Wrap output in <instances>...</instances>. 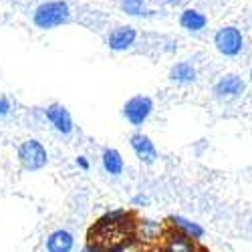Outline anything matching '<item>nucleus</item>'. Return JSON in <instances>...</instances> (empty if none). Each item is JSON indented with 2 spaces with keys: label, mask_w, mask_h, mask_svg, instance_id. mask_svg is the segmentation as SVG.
<instances>
[{
  "label": "nucleus",
  "mask_w": 252,
  "mask_h": 252,
  "mask_svg": "<svg viewBox=\"0 0 252 252\" xmlns=\"http://www.w3.org/2000/svg\"><path fill=\"white\" fill-rule=\"evenodd\" d=\"M79 252H103L99 246H95V244H89V246H85L83 250H79Z\"/></svg>",
  "instance_id": "obj_21"
},
{
  "label": "nucleus",
  "mask_w": 252,
  "mask_h": 252,
  "mask_svg": "<svg viewBox=\"0 0 252 252\" xmlns=\"http://www.w3.org/2000/svg\"><path fill=\"white\" fill-rule=\"evenodd\" d=\"M101 163H103V170L107 172L109 176H121L123 174V158L113 148H107V150L103 152Z\"/></svg>",
  "instance_id": "obj_13"
},
{
  "label": "nucleus",
  "mask_w": 252,
  "mask_h": 252,
  "mask_svg": "<svg viewBox=\"0 0 252 252\" xmlns=\"http://www.w3.org/2000/svg\"><path fill=\"white\" fill-rule=\"evenodd\" d=\"M137 38V31L133 27H117L115 31H111L107 43L111 51H127Z\"/></svg>",
  "instance_id": "obj_10"
},
{
  "label": "nucleus",
  "mask_w": 252,
  "mask_h": 252,
  "mask_svg": "<svg viewBox=\"0 0 252 252\" xmlns=\"http://www.w3.org/2000/svg\"><path fill=\"white\" fill-rule=\"evenodd\" d=\"M214 45L224 57H236L244 47V36L236 27H222L214 34Z\"/></svg>",
  "instance_id": "obj_4"
},
{
  "label": "nucleus",
  "mask_w": 252,
  "mask_h": 252,
  "mask_svg": "<svg viewBox=\"0 0 252 252\" xmlns=\"http://www.w3.org/2000/svg\"><path fill=\"white\" fill-rule=\"evenodd\" d=\"M170 224H172L174 228L182 230V232L190 234L194 240H198V238L204 236V228H202L200 224L192 222V220H188V218H182V216H170Z\"/></svg>",
  "instance_id": "obj_15"
},
{
  "label": "nucleus",
  "mask_w": 252,
  "mask_h": 252,
  "mask_svg": "<svg viewBox=\"0 0 252 252\" xmlns=\"http://www.w3.org/2000/svg\"><path fill=\"white\" fill-rule=\"evenodd\" d=\"M77 165H79V167H83V170H89V161H87L85 158H83V156H79V158H77Z\"/></svg>",
  "instance_id": "obj_19"
},
{
  "label": "nucleus",
  "mask_w": 252,
  "mask_h": 252,
  "mask_svg": "<svg viewBox=\"0 0 252 252\" xmlns=\"http://www.w3.org/2000/svg\"><path fill=\"white\" fill-rule=\"evenodd\" d=\"M47 252H71L75 246V238L67 230H55L47 238Z\"/></svg>",
  "instance_id": "obj_11"
},
{
  "label": "nucleus",
  "mask_w": 252,
  "mask_h": 252,
  "mask_svg": "<svg viewBox=\"0 0 252 252\" xmlns=\"http://www.w3.org/2000/svg\"><path fill=\"white\" fill-rule=\"evenodd\" d=\"M170 79L174 83H180V85H188V83L196 81V69L186 61L176 63V65L170 69Z\"/></svg>",
  "instance_id": "obj_14"
},
{
  "label": "nucleus",
  "mask_w": 252,
  "mask_h": 252,
  "mask_svg": "<svg viewBox=\"0 0 252 252\" xmlns=\"http://www.w3.org/2000/svg\"><path fill=\"white\" fill-rule=\"evenodd\" d=\"M131 230V214L125 210H113V212H107L99 218V222L91 228L89 238L91 244L99 246L101 250L119 252L123 248V240L127 238Z\"/></svg>",
  "instance_id": "obj_1"
},
{
  "label": "nucleus",
  "mask_w": 252,
  "mask_h": 252,
  "mask_svg": "<svg viewBox=\"0 0 252 252\" xmlns=\"http://www.w3.org/2000/svg\"><path fill=\"white\" fill-rule=\"evenodd\" d=\"M139 228H141V236L145 240H152V238H156L159 234V224L154 222V220H141Z\"/></svg>",
  "instance_id": "obj_17"
},
{
  "label": "nucleus",
  "mask_w": 252,
  "mask_h": 252,
  "mask_svg": "<svg viewBox=\"0 0 252 252\" xmlns=\"http://www.w3.org/2000/svg\"><path fill=\"white\" fill-rule=\"evenodd\" d=\"M10 113V101L6 97H0V117H6Z\"/></svg>",
  "instance_id": "obj_18"
},
{
  "label": "nucleus",
  "mask_w": 252,
  "mask_h": 252,
  "mask_svg": "<svg viewBox=\"0 0 252 252\" xmlns=\"http://www.w3.org/2000/svg\"><path fill=\"white\" fill-rule=\"evenodd\" d=\"M250 81H252V69H250Z\"/></svg>",
  "instance_id": "obj_22"
},
{
  "label": "nucleus",
  "mask_w": 252,
  "mask_h": 252,
  "mask_svg": "<svg viewBox=\"0 0 252 252\" xmlns=\"http://www.w3.org/2000/svg\"><path fill=\"white\" fill-rule=\"evenodd\" d=\"M152 111H154V101L148 95H135L125 103V107H123V115L127 117V121L131 125H135V127H139V125L148 121Z\"/></svg>",
  "instance_id": "obj_5"
},
{
  "label": "nucleus",
  "mask_w": 252,
  "mask_h": 252,
  "mask_svg": "<svg viewBox=\"0 0 252 252\" xmlns=\"http://www.w3.org/2000/svg\"><path fill=\"white\" fill-rule=\"evenodd\" d=\"M148 202H150V200L145 198V196H135V198H133V204H137V206H145Z\"/></svg>",
  "instance_id": "obj_20"
},
{
  "label": "nucleus",
  "mask_w": 252,
  "mask_h": 252,
  "mask_svg": "<svg viewBox=\"0 0 252 252\" xmlns=\"http://www.w3.org/2000/svg\"><path fill=\"white\" fill-rule=\"evenodd\" d=\"M121 10L129 16L145 14V0H121Z\"/></svg>",
  "instance_id": "obj_16"
},
{
  "label": "nucleus",
  "mask_w": 252,
  "mask_h": 252,
  "mask_svg": "<svg viewBox=\"0 0 252 252\" xmlns=\"http://www.w3.org/2000/svg\"><path fill=\"white\" fill-rule=\"evenodd\" d=\"M180 25H182V29L190 31V32H200V31L206 29L208 18H206V14H202L200 10L186 8V10L182 12V16H180Z\"/></svg>",
  "instance_id": "obj_12"
},
{
  "label": "nucleus",
  "mask_w": 252,
  "mask_h": 252,
  "mask_svg": "<svg viewBox=\"0 0 252 252\" xmlns=\"http://www.w3.org/2000/svg\"><path fill=\"white\" fill-rule=\"evenodd\" d=\"M18 161L20 165L29 172H36L40 167H45L49 161L45 145L36 139H27L18 145Z\"/></svg>",
  "instance_id": "obj_3"
},
{
  "label": "nucleus",
  "mask_w": 252,
  "mask_h": 252,
  "mask_svg": "<svg viewBox=\"0 0 252 252\" xmlns=\"http://www.w3.org/2000/svg\"><path fill=\"white\" fill-rule=\"evenodd\" d=\"M71 20V8L65 0H51V2H43L32 14V23L36 29L51 31L61 25H67Z\"/></svg>",
  "instance_id": "obj_2"
},
{
  "label": "nucleus",
  "mask_w": 252,
  "mask_h": 252,
  "mask_svg": "<svg viewBox=\"0 0 252 252\" xmlns=\"http://www.w3.org/2000/svg\"><path fill=\"white\" fill-rule=\"evenodd\" d=\"M45 115L59 133H63V135L73 133V117H71V113H69V109L65 107V105H61V103L49 105V107L45 109Z\"/></svg>",
  "instance_id": "obj_6"
},
{
  "label": "nucleus",
  "mask_w": 252,
  "mask_h": 252,
  "mask_svg": "<svg viewBox=\"0 0 252 252\" xmlns=\"http://www.w3.org/2000/svg\"><path fill=\"white\" fill-rule=\"evenodd\" d=\"M129 143H131V150L135 152V156H137L139 161H143V163H154V161L158 159V150H156L154 141H152L148 135L135 133V135H131Z\"/></svg>",
  "instance_id": "obj_9"
},
{
  "label": "nucleus",
  "mask_w": 252,
  "mask_h": 252,
  "mask_svg": "<svg viewBox=\"0 0 252 252\" xmlns=\"http://www.w3.org/2000/svg\"><path fill=\"white\" fill-rule=\"evenodd\" d=\"M163 252H198L196 244H194V238L190 234L182 232V230H174V232L165 234V240H163V246H161Z\"/></svg>",
  "instance_id": "obj_8"
},
{
  "label": "nucleus",
  "mask_w": 252,
  "mask_h": 252,
  "mask_svg": "<svg viewBox=\"0 0 252 252\" xmlns=\"http://www.w3.org/2000/svg\"><path fill=\"white\" fill-rule=\"evenodd\" d=\"M244 93V81L238 75H224L216 85H214V95L218 99H236Z\"/></svg>",
  "instance_id": "obj_7"
}]
</instances>
